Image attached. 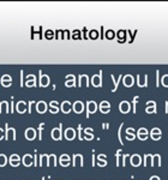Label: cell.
<instances>
[{"instance_id": "44dd1931", "label": "cell", "mask_w": 168, "mask_h": 180, "mask_svg": "<svg viewBox=\"0 0 168 180\" xmlns=\"http://www.w3.org/2000/svg\"><path fill=\"white\" fill-rule=\"evenodd\" d=\"M100 110H101L102 113H108V112L110 110V104H109V102H108V101H102V102L100 103Z\"/></svg>"}, {"instance_id": "83f0119b", "label": "cell", "mask_w": 168, "mask_h": 180, "mask_svg": "<svg viewBox=\"0 0 168 180\" xmlns=\"http://www.w3.org/2000/svg\"><path fill=\"white\" fill-rule=\"evenodd\" d=\"M91 132H94L92 129H85V130H84V138L88 139V141L92 139V138H94V133H91Z\"/></svg>"}, {"instance_id": "cb8c5ba5", "label": "cell", "mask_w": 168, "mask_h": 180, "mask_svg": "<svg viewBox=\"0 0 168 180\" xmlns=\"http://www.w3.org/2000/svg\"><path fill=\"white\" fill-rule=\"evenodd\" d=\"M61 110L64 113H66V114L71 112V103H70V101H64L61 103Z\"/></svg>"}, {"instance_id": "4fadbf2b", "label": "cell", "mask_w": 168, "mask_h": 180, "mask_svg": "<svg viewBox=\"0 0 168 180\" xmlns=\"http://www.w3.org/2000/svg\"><path fill=\"white\" fill-rule=\"evenodd\" d=\"M148 136H149L148 130H147V129H144V127H143V129L141 127V129L137 131V137H138L141 141H145V139L148 138Z\"/></svg>"}, {"instance_id": "680465c9", "label": "cell", "mask_w": 168, "mask_h": 180, "mask_svg": "<svg viewBox=\"0 0 168 180\" xmlns=\"http://www.w3.org/2000/svg\"><path fill=\"white\" fill-rule=\"evenodd\" d=\"M165 112L168 113V101H166V108H165Z\"/></svg>"}, {"instance_id": "9a60e30c", "label": "cell", "mask_w": 168, "mask_h": 180, "mask_svg": "<svg viewBox=\"0 0 168 180\" xmlns=\"http://www.w3.org/2000/svg\"><path fill=\"white\" fill-rule=\"evenodd\" d=\"M8 162H10V165L12 166V167H18L19 166V156L17 155V154H13V155H11L10 156V160H8Z\"/></svg>"}, {"instance_id": "f6af8a7d", "label": "cell", "mask_w": 168, "mask_h": 180, "mask_svg": "<svg viewBox=\"0 0 168 180\" xmlns=\"http://www.w3.org/2000/svg\"><path fill=\"white\" fill-rule=\"evenodd\" d=\"M160 71H156V87H160Z\"/></svg>"}, {"instance_id": "816d5d0a", "label": "cell", "mask_w": 168, "mask_h": 180, "mask_svg": "<svg viewBox=\"0 0 168 180\" xmlns=\"http://www.w3.org/2000/svg\"><path fill=\"white\" fill-rule=\"evenodd\" d=\"M106 157H107L106 155H102V154L98 155V160H100V161H106Z\"/></svg>"}, {"instance_id": "ee69618b", "label": "cell", "mask_w": 168, "mask_h": 180, "mask_svg": "<svg viewBox=\"0 0 168 180\" xmlns=\"http://www.w3.org/2000/svg\"><path fill=\"white\" fill-rule=\"evenodd\" d=\"M79 34H81V33H79L78 30H75V31L72 33V39H76V40L79 39Z\"/></svg>"}, {"instance_id": "6da1fadb", "label": "cell", "mask_w": 168, "mask_h": 180, "mask_svg": "<svg viewBox=\"0 0 168 180\" xmlns=\"http://www.w3.org/2000/svg\"><path fill=\"white\" fill-rule=\"evenodd\" d=\"M61 129H63V124H60L58 129H53V130H52V133H51V136H52V138H53L54 141H60V139L63 138Z\"/></svg>"}, {"instance_id": "b9f144b4", "label": "cell", "mask_w": 168, "mask_h": 180, "mask_svg": "<svg viewBox=\"0 0 168 180\" xmlns=\"http://www.w3.org/2000/svg\"><path fill=\"white\" fill-rule=\"evenodd\" d=\"M137 101H138V96H135V97H133V103H132V106H133V113H136V106H137Z\"/></svg>"}, {"instance_id": "d590c367", "label": "cell", "mask_w": 168, "mask_h": 180, "mask_svg": "<svg viewBox=\"0 0 168 180\" xmlns=\"http://www.w3.org/2000/svg\"><path fill=\"white\" fill-rule=\"evenodd\" d=\"M6 163H7V157L4 154H0V167L6 166Z\"/></svg>"}, {"instance_id": "836d02e7", "label": "cell", "mask_w": 168, "mask_h": 180, "mask_svg": "<svg viewBox=\"0 0 168 180\" xmlns=\"http://www.w3.org/2000/svg\"><path fill=\"white\" fill-rule=\"evenodd\" d=\"M97 37H98V31H97V30H90V31H89V39L95 40V39H97Z\"/></svg>"}, {"instance_id": "d4e9b609", "label": "cell", "mask_w": 168, "mask_h": 180, "mask_svg": "<svg viewBox=\"0 0 168 180\" xmlns=\"http://www.w3.org/2000/svg\"><path fill=\"white\" fill-rule=\"evenodd\" d=\"M60 165L63 167H67L70 165V156L69 155H61L60 156Z\"/></svg>"}, {"instance_id": "7bdbcfd3", "label": "cell", "mask_w": 168, "mask_h": 180, "mask_svg": "<svg viewBox=\"0 0 168 180\" xmlns=\"http://www.w3.org/2000/svg\"><path fill=\"white\" fill-rule=\"evenodd\" d=\"M121 129H123V124L120 125V127H119V131H118V137H119L120 144H123V138H121Z\"/></svg>"}, {"instance_id": "ba28073f", "label": "cell", "mask_w": 168, "mask_h": 180, "mask_svg": "<svg viewBox=\"0 0 168 180\" xmlns=\"http://www.w3.org/2000/svg\"><path fill=\"white\" fill-rule=\"evenodd\" d=\"M130 163H131V166H133V167H138V166L142 163V159H141V156H139L138 154L132 155V156L130 157Z\"/></svg>"}, {"instance_id": "3957f363", "label": "cell", "mask_w": 168, "mask_h": 180, "mask_svg": "<svg viewBox=\"0 0 168 180\" xmlns=\"http://www.w3.org/2000/svg\"><path fill=\"white\" fill-rule=\"evenodd\" d=\"M10 136L12 137L13 141L17 139V137H16V130H14V129H10V127H8V124H6V125H5V139H8Z\"/></svg>"}, {"instance_id": "7c38bea8", "label": "cell", "mask_w": 168, "mask_h": 180, "mask_svg": "<svg viewBox=\"0 0 168 180\" xmlns=\"http://www.w3.org/2000/svg\"><path fill=\"white\" fill-rule=\"evenodd\" d=\"M72 109H73V112L77 113V114L82 113V112L84 110L83 102H81V101H76V102L73 103V106H72Z\"/></svg>"}, {"instance_id": "9c48e42d", "label": "cell", "mask_w": 168, "mask_h": 180, "mask_svg": "<svg viewBox=\"0 0 168 180\" xmlns=\"http://www.w3.org/2000/svg\"><path fill=\"white\" fill-rule=\"evenodd\" d=\"M40 75H41V77H40V87H42V88L48 87L49 85V77L47 75H42L41 71H40Z\"/></svg>"}, {"instance_id": "5b68a950", "label": "cell", "mask_w": 168, "mask_h": 180, "mask_svg": "<svg viewBox=\"0 0 168 180\" xmlns=\"http://www.w3.org/2000/svg\"><path fill=\"white\" fill-rule=\"evenodd\" d=\"M102 71H100V75H94L91 77V84L95 87V88H100L101 87V81H102Z\"/></svg>"}, {"instance_id": "8d00e7d4", "label": "cell", "mask_w": 168, "mask_h": 180, "mask_svg": "<svg viewBox=\"0 0 168 180\" xmlns=\"http://www.w3.org/2000/svg\"><path fill=\"white\" fill-rule=\"evenodd\" d=\"M65 84H66V87H69V88L75 87V85H76V78H73V79H67V81L65 82Z\"/></svg>"}, {"instance_id": "484cf974", "label": "cell", "mask_w": 168, "mask_h": 180, "mask_svg": "<svg viewBox=\"0 0 168 180\" xmlns=\"http://www.w3.org/2000/svg\"><path fill=\"white\" fill-rule=\"evenodd\" d=\"M85 85V87H89V78L86 75H82L79 76V82H78V87H82V85Z\"/></svg>"}, {"instance_id": "f35d334b", "label": "cell", "mask_w": 168, "mask_h": 180, "mask_svg": "<svg viewBox=\"0 0 168 180\" xmlns=\"http://www.w3.org/2000/svg\"><path fill=\"white\" fill-rule=\"evenodd\" d=\"M45 36H46L48 40H51V39H53V37H54V33H53L52 30H47V31H46V34H45Z\"/></svg>"}, {"instance_id": "603a6c76", "label": "cell", "mask_w": 168, "mask_h": 180, "mask_svg": "<svg viewBox=\"0 0 168 180\" xmlns=\"http://www.w3.org/2000/svg\"><path fill=\"white\" fill-rule=\"evenodd\" d=\"M137 83H138V87H139V88H145V87L148 85V76L145 75V76L143 77V81H142L141 76H137Z\"/></svg>"}, {"instance_id": "f907efd6", "label": "cell", "mask_w": 168, "mask_h": 180, "mask_svg": "<svg viewBox=\"0 0 168 180\" xmlns=\"http://www.w3.org/2000/svg\"><path fill=\"white\" fill-rule=\"evenodd\" d=\"M100 167H104V166H107V162L106 161H98V163H97Z\"/></svg>"}, {"instance_id": "5bb4252c", "label": "cell", "mask_w": 168, "mask_h": 180, "mask_svg": "<svg viewBox=\"0 0 168 180\" xmlns=\"http://www.w3.org/2000/svg\"><path fill=\"white\" fill-rule=\"evenodd\" d=\"M22 162H23V165H24L25 167H30L31 165H34V159H33L31 155L28 154V155H24V156H23Z\"/></svg>"}, {"instance_id": "ac0fdd59", "label": "cell", "mask_w": 168, "mask_h": 180, "mask_svg": "<svg viewBox=\"0 0 168 180\" xmlns=\"http://www.w3.org/2000/svg\"><path fill=\"white\" fill-rule=\"evenodd\" d=\"M147 113H156V102L155 101H148L147 102Z\"/></svg>"}, {"instance_id": "681fc988", "label": "cell", "mask_w": 168, "mask_h": 180, "mask_svg": "<svg viewBox=\"0 0 168 180\" xmlns=\"http://www.w3.org/2000/svg\"><path fill=\"white\" fill-rule=\"evenodd\" d=\"M126 138H127V139H129V141H131V139H132V141H133V139H135V138H136V136H135V135H133V133H132V135H126Z\"/></svg>"}, {"instance_id": "7402d4cb", "label": "cell", "mask_w": 168, "mask_h": 180, "mask_svg": "<svg viewBox=\"0 0 168 180\" xmlns=\"http://www.w3.org/2000/svg\"><path fill=\"white\" fill-rule=\"evenodd\" d=\"M73 167L76 166H83V156L77 154V155H73V162H72Z\"/></svg>"}, {"instance_id": "7dc6e473", "label": "cell", "mask_w": 168, "mask_h": 180, "mask_svg": "<svg viewBox=\"0 0 168 180\" xmlns=\"http://www.w3.org/2000/svg\"><path fill=\"white\" fill-rule=\"evenodd\" d=\"M78 133H79V136H78V138H79V139L82 141V139H83V136H82V126H81V125L78 126Z\"/></svg>"}, {"instance_id": "f546056e", "label": "cell", "mask_w": 168, "mask_h": 180, "mask_svg": "<svg viewBox=\"0 0 168 180\" xmlns=\"http://www.w3.org/2000/svg\"><path fill=\"white\" fill-rule=\"evenodd\" d=\"M110 78H112V81H113V83H114V88H113V90H112V91H113V92H115V91L118 90V87H119V83H120V81L123 79V76H120L118 79H115V78H114V76L112 75V76H110Z\"/></svg>"}, {"instance_id": "8992f818", "label": "cell", "mask_w": 168, "mask_h": 180, "mask_svg": "<svg viewBox=\"0 0 168 180\" xmlns=\"http://www.w3.org/2000/svg\"><path fill=\"white\" fill-rule=\"evenodd\" d=\"M76 136H77V133H76V130H75V129L69 127V129L65 130V138H66L67 141H72V139H75Z\"/></svg>"}, {"instance_id": "1f68e13d", "label": "cell", "mask_w": 168, "mask_h": 180, "mask_svg": "<svg viewBox=\"0 0 168 180\" xmlns=\"http://www.w3.org/2000/svg\"><path fill=\"white\" fill-rule=\"evenodd\" d=\"M47 160H48V155H46V154H43V155H41L40 156V163H39V166H47Z\"/></svg>"}, {"instance_id": "30bf717a", "label": "cell", "mask_w": 168, "mask_h": 180, "mask_svg": "<svg viewBox=\"0 0 168 180\" xmlns=\"http://www.w3.org/2000/svg\"><path fill=\"white\" fill-rule=\"evenodd\" d=\"M123 82H124V85H125V87L130 88V87L133 85V83H135V78H133V76H131V75H126V76L123 78Z\"/></svg>"}, {"instance_id": "db71d44e", "label": "cell", "mask_w": 168, "mask_h": 180, "mask_svg": "<svg viewBox=\"0 0 168 180\" xmlns=\"http://www.w3.org/2000/svg\"><path fill=\"white\" fill-rule=\"evenodd\" d=\"M34 166H39V162H37V155H35V157H34Z\"/></svg>"}, {"instance_id": "f1b7e54d", "label": "cell", "mask_w": 168, "mask_h": 180, "mask_svg": "<svg viewBox=\"0 0 168 180\" xmlns=\"http://www.w3.org/2000/svg\"><path fill=\"white\" fill-rule=\"evenodd\" d=\"M155 162H157V166H159V167H161V156H160L159 154H156V155H154V156H151V167H153V166H155Z\"/></svg>"}, {"instance_id": "ffe728a7", "label": "cell", "mask_w": 168, "mask_h": 180, "mask_svg": "<svg viewBox=\"0 0 168 180\" xmlns=\"http://www.w3.org/2000/svg\"><path fill=\"white\" fill-rule=\"evenodd\" d=\"M35 84H36V77H35L34 75H29V76L26 77L25 85L29 87V88H31V87H35Z\"/></svg>"}, {"instance_id": "e575fe53", "label": "cell", "mask_w": 168, "mask_h": 180, "mask_svg": "<svg viewBox=\"0 0 168 180\" xmlns=\"http://www.w3.org/2000/svg\"><path fill=\"white\" fill-rule=\"evenodd\" d=\"M115 37V33L113 30H106V39L108 40H112Z\"/></svg>"}, {"instance_id": "d6a6232c", "label": "cell", "mask_w": 168, "mask_h": 180, "mask_svg": "<svg viewBox=\"0 0 168 180\" xmlns=\"http://www.w3.org/2000/svg\"><path fill=\"white\" fill-rule=\"evenodd\" d=\"M118 37H119V42H124L125 41V37H126V31H118Z\"/></svg>"}, {"instance_id": "8fae6325", "label": "cell", "mask_w": 168, "mask_h": 180, "mask_svg": "<svg viewBox=\"0 0 168 180\" xmlns=\"http://www.w3.org/2000/svg\"><path fill=\"white\" fill-rule=\"evenodd\" d=\"M130 109H131V104H130L127 101L120 102V104H119V110H120L121 113H129Z\"/></svg>"}, {"instance_id": "94428289", "label": "cell", "mask_w": 168, "mask_h": 180, "mask_svg": "<svg viewBox=\"0 0 168 180\" xmlns=\"http://www.w3.org/2000/svg\"><path fill=\"white\" fill-rule=\"evenodd\" d=\"M150 180H160V178H159V177H151Z\"/></svg>"}, {"instance_id": "11a10c76", "label": "cell", "mask_w": 168, "mask_h": 180, "mask_svg": "<svg viewBox=\"0 0 168 180\" xmlns=\"http://www.w3.org/2000/svg\"><path fill=\"white\" fill-rule=\"evenodd\" d=\"M2 138H5V133H4V131L0 129V141H1Z\"/></svg>"}, {"instance_id": "4316f807", "label": "cell", "mask_w": 168, "mask_h": 180, "mask_svg": "<svg viewBox=\"0 0 168 180\" xmlns=\"http://www.w3.org/2000/svg\"><path fill=\"white\" fill-rule=\"evenodd\" d=\"M47 166H57V156L55 154L48 155V160H47Z\"/></svg>"}, {"instance_id": "52a82bcc", "label": "cell", "mask_w": 168, "mask_h": 180, "mask_svg": "<svg viewBox=\"0 0 168 180\" xmlns=\"http://www.w3.org/2000/svg\"><path fill=\"white\" fill-rule=\"evenodd\" d=\"M25 138L28 141H34L36 138V130L33 127H29L25 130Z\"/></svg>"}, {"instance_id": "9f6ffc18", "label": "cell", "mask_w": 168, "mask_h": 180, "mask_svg": "<svg viewBox=\"0 0 168 180\" xmlns=\"http://www.w3.org/2000/svg\"><path fill=\"white\" fill-rule=\"evenodd\" d=\"M126 157H127V155L125 154V155H123V167H125V160H126Z\"/></svg>"}, {"instance_id": "bcb514c9", "label": "cell", "mask_w": 168, "mask_h": 180, "mask_svg": "<svg viewBox=\"0 0 168 180\" xmlns=\"http://www.w3.org/2000/svg\"><path fill=\"white\" fill-rule=\"evenodd\" d=\"M23 73H24V72H23V70H22V71H20V87H24V82H23V81H24V76H23Z\"/></svg>"}, {"instance_id": "c3c4849f", "label": "cell", "mask_w": 168, "mask_h": 180, "mask_svg": "<svg viewBox=\"0 0 168 180\" xmlns=\"http://www.w3.org/2000/svg\"><path fill=\"white\" fill-rule=\"evenodd\" d=\"M34 103H35V101H30V102H29V104H28V107H29V108H28V112H29V113H31V107H33Z\"/></svg>"}, {"instance_id": "d6986e66", "label": "cell", "mask_w": 168, "mask_h": 180, "mask_svg": "<svg viewBox=\"0 0 168 180\" xmlns=\"http://www.w3.org/2000/svg\"><path fill=\"white\" fill-rule=\"evenodd\" d=\"M150 133H151V138H153L154 141H157V139H160V138L162 137V132H161V130L157 129V127L153 129Z\"/></svg>"}, {"instance_id": "7a4b0ae2", "label": "cell", "mask_w": 168, "mask_h": 180, "mask_svg": "<svg viewBox=\"0 0 168 180\" xmlns=\"http://www.w3.org/2000/svg\"><path fill=\"white\" fill-rule=\"evenodd\" d=\"M86 107H88V110H86V118H89L90 114L95 113L97 110V104L95 101H88L86 102Z\"/></svg>"}, {"instance_id": "91938a15", "label": "cell", "mask_w": 168, "mask_h": 180, "mask_svg": "<svg viewBox=\"0 0 168 180\" xmlns=\"http://www.w3.org/2000/svg\"><path fill=\"white\" fill-rule=\"evenodd\" d=\"M95 166V154L92 155V167Z\"/></svg>"}, {"instance_id": "e0dca14e", "label": "cell", "mask_w": 168, "mask_h": 180, "mask_svg": "<svg viewBox=\"0 0 168 180\" xmlns=\"http://www.w3.org/2000/svg\"><path fill=\"white\" fill-rule=\"evenodd\" d=\"M16 109H17V112L18 113H25L26 112V103L24 102V101H19V102H17V104H16Z\"/></svg>"}, {"instance_id": "f5cc1de1", "label": "cell", "mask_w": 168, "mask_h": 180, "mask_svg": "<svg viewBox=\"0 0 168 180\" xmlns=\"http://www.w3.org/2000/svg\"><path fill=\"white\" fill-rule=\"evenodd\" d=\"M131 132H132V133L135 132L133 127H130V129H127V130H126V133H127V135H131Z\"/></svg>"}, {"instance_id": "6f0895ef", "label": "cell", "mask_w": 168, "mask_h": 180, "mask_svg": "<svg viewBox=\"0 0 168 180\" xmlns=\"http://www.w3.org/2000/svg\"><path fill=\"white\" fill-rule=\"evenodd\" d=\"M108 127H109V126H108V124H106V123H104V124H102V129H108Z\"/></svg>"}, {"instance_id": "74e56055", "label": "cell", "mask_w": 168, "mask_h": 180, "mask_svg": "<svg viewBox=\"0 0 168 180\" xmlns=\"http://www.w3.org/2000/svg\"><path fill=\"white\" fill-rule=\"evenodd\" d=\"M161 83H162V85H163V87L168 88V75H165V76L162 77V79H161Z\"/></svg>"}, {"instance_id": "2e32d148", "label": "cell", "mask_w": 168, "mask_h": 180, "mask_svg": "<svg viewBox=\"0 0 168 180\" xmlns=\"http://www.w3.org/2000/svg\"><path fill=\"white\" fill-rule=\"evenodd\" d=\"M11 83H12V78H11V76H8V75H4L2 78H1V84H2L5 88H8V87H11Z\"/></svg>"}, {"instance_id": "4dcf8cb0", "label": "cell", "mask_w": 168, "mask_h": 180, "mask_svg": "<svg viewBox=\"0 0 168 180\" xmlns=\"http://www.w3.org/2000/svg\"><path fill=\"white\" fill-rule=\"evenodd\" d=\"M58 102L57 101H52L51 103H49V106H51V113H58L59 112V108H58Z\"/></svg>"}, {"instance_id": "60d3db41", "label": "cell", "mask_w": 168, "mask_h": 180, "mask_svg": "<svg viewBox=\"0 0 168 180\" xmlns=\"http://www.w3.org/2000/svg\"><path fill=\"white\" fill-rule=\"evenodd\" d=\"M120 155H121V150H118V151H117V154H115V156H117V166H118V167L120 166V160H119Z\"/></svg>"}, {"instance_id": "277c9868", "label": "cell", "mask_w": 168, "mask_h": 180, "mask_svg": "<svg viewBox=\"0 0 168 180\" xmlns=\"http://www.w3.org/2000/svg\"><path fill=\"white\" fill-rule=\"evenodd\" d=\"M47 109H48V104H47L45 101H39V102L36 103V112H37V113H40V114L46 113Z\"/></svg>"}, {"instance_id": "ab89813d", "label": "cell", "mask_w": 168, "mask_h": 180, "mask_svg": "<svg viewBox=\"0 0 168 180\" xmlns=\"http://www.w3.org/2000/svg\"><path fill=\"white\" fill-rule=\"evenodd\" d=\"M43 127H45V124L42 123V124H41V125L39 126V139H40V141L42 139V133H41V132H42V130H43Z\"/></svg>"}]
</instances>
